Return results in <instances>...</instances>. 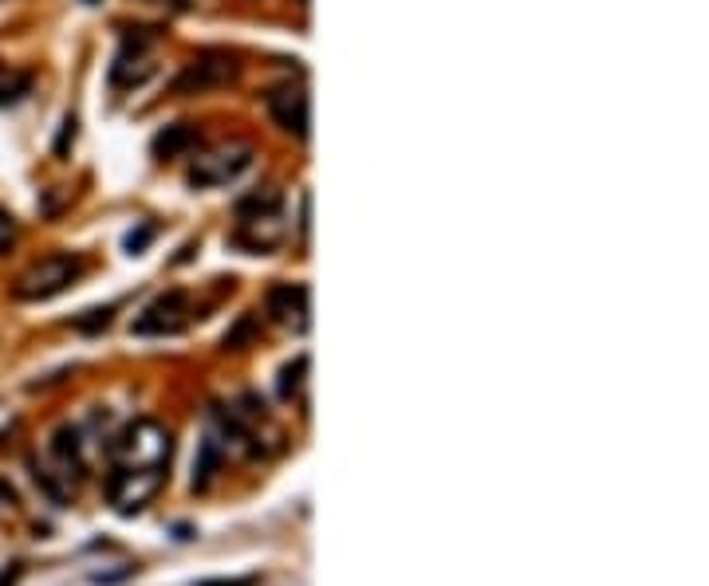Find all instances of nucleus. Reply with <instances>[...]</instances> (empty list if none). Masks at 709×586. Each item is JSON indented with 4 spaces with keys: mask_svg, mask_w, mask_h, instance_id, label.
Returning <instances> with one entry per match:
<instances>
[{
    "mask_svg": "<svg viewBox=\"0 0 709 586\" xmlns=\"http://www.w3.org/2000/svg\"><path fill=\"white\" fill-rule=\"evenodd\" d=\"M87 272V260L76 256V252H52V256L36 260L32 267H24L12 284V295L20 303H40V300H52V295L68 292L79 276Z\"/></svg>",
    "mask_w": 709,
    "mask_h": 586,
    "instance_id": "1",
    "label": "nucleus"
},
{
    "mask_svg": "<svg viewBox=\"0 0 709 586\" xmlns=\"http://www.w3.org/2000/svg\"><path fill=\"white\" fill-rule=\"evenodd\" d=\"M114 468H166L170 461V433L158 422L142 417V422L127 425L119 441L111 445Z\"/></svg>",
    "mask_w": 709,
    "mask_h": 586,
    "instance_id": "2",
    "label": "nucleus"
},
{
    "mask_svg": "<svg viewBox=\"0 0 709 586\" xmlns=\"http://www.w3.org/2000/svg\"><path fill=\"white\" fill-rule=\"evenodd\" d=\"M252 154H257V150H252L249 142H226V146H213V150H206V154L193 158L186 182H190L193 190H217V185H229L249 170Z\"/></svg>",
    "mask_w": 709,
    "mask_h": 586,
    "instance_id": "3",
    "label": "nucleus"
},
{
    "mask_svg": "<svg viewBox=\"0 0 709 586\" xmlns=\"http://www.w3.org/2000/svg\"><path fill=\"white\" fill-rule=\"evenodd\" d=\"M237 75H241V60L233 52L209 48V52L193 55L182 75L173 79V95H206V91H217V87L237 83Z\"/></svg>",
    "mask_w": 709,
    "mask_h": 586,
    "instance_id": "4",
    "label": "nucleus"
},
{
    "mask_svg": "<svg viewBox=\"0 0 709 586\" xmlns=\"http://www.w3.org/2000/svg\"><path fill=\"white\" fill-rule=\"evenodd\" d=\"M166 481V468H111L107 476V501L114 512L130 516V512H142L158 496Z\"/></svg>",
    "mask_w": 709,
    "mask_h": 586,
    "instance_id": "5",
    "label": "nucleus"
},
{
    "mask_svg": "<svg viewBox=\"0 0 709 586\" xmlns=\"http://www.w3.org/2000/svg\"><path fill=\"white\" fill-rule=\"evenodd\" d=\"M190 323V295L186 292H162L158 300H150L142 307V315L130 323V335L139 339H162V335H178V331Z\"/></svg>",
    "mask_w": 709,
    "mask_h": 586,
    "instance_id": "6",
    "label": "nucleus"
},
{
    "mask_svg": "<svg viewBox=\"0 0 709 586\" xmlns=\"http://www.w3.org/2000/svg\"><path fill=\"white\" fill-rule=\"evenodd\" d=\"M158 43V36L150 28H122V48L111 63V87H139L150 79L154 63L147 60V52Z\"/></svg>",
    "mask_w": 709,
    "mask_h": 586,
    "instance_id": "7",
    "label": "nucleus"
},
{
    "mask_svg": "<svg viewBox=\"0 0 709 586\" xmlns=\"http://www.w3.org/2000/svg\"><path fill=\"white\" fill-rule=\"evenodd\" d=\"M264 307H269V315L280 323V327L296 331V335H303L308 331V315H312V292L303 284H277L269 287V295H264Z\"/></svg>",
    "mask_w": 709,
    "mask_h": 586,
    "instance_id": "8",
    "label": "nucleus"
},
{
    "mask_svg": "<svg viewBox=\"0 0 709 586\" xmlns=\"http://www.w3.org/2000/svg\"><path fill=\"white\" fill-rule=\"evenodd\" d=\"M264 107H269L272 122H277L284 134L292 139H308V91L303 87H272L269 95H264Z\"/></svg>",
    "mask_w": 709,
    "mask_h": 586,
    "instance_id": "9",
    "label": "nucleus"
},
{
    "mask_svg": "<svg viewBox=\"0 0 709 586\" xmlns=\"http://www.w3.org/2000/svg\"><path fill=\"white\" fill-rule=\"evenodd\" d=\"M198 146H201V130L193 127V122H173V127H166L154 134V158H162V162H170V158H186Z\"/></svg>",
    "mask_w": 709,
    "mask_h": 586,
    "instance_id": "10",
    "label": "nucleus"
},
{
    "mask_svg": "<svg viewBox=\"0 0 709 586\" xmlns=\"http://www.w3.org/2000/svg\"><path fill=\"white\" fill-rule=\"evenodd\" d=\"M284 213V193L277 185L252 190L249 198L237 201V221H260V216H280Z\"/></svg>",
    "mask_w": 709,
    "mask_h": 586,
    "instance_id": "11",
    "label": "nucleus"
},
{
    "mask_svg": "<svg viewBox=\"0 0 709 586\" xmlns=\"http://www.w3.org/2000/svg\"><path fill=\"white\" fill-rule=\"evenodd\" d=\"M217 468H221V445H217V437H206L198 448V461H193V488H206Z\"/></svg>",
    "mask_w": 709,
    "mask_h": 586,
    "instance_id": "12",
    "label": "nucleus"
},
{
    "mask_svg": "<svg viewBox=\"0 0 709 586\" xmlns=\"http://www.w3.org/2000/svg\"><path fill=\"white\" fill-rule=\"evenodd\" d=\"M32 91V71L0 68V107H12Z\"/></svg>",
    "mask_w": 709,
    "mask_h": 586,
    "instance_id": "13",
    "label": "nucleus"
},
{
    "mask_svg": "<svg viewBox=\"0 0 709 586\" xmlns=\"http://www.w3.org/2000/svg\"><path fill=\"white\" fill-rule=\"evenodd\" d=\"M52 453L68 468L83 473V445H79V433L76 430H60V433H56V437H52Z\"/></svg>",
    "mask_w": 709,
    "mask_h": 586,
    "instance_id": "14",
    "label": "nucleus"
},
{
    "mask_svg": "<svg viewBox=\"0 0 709 586\" xmlns=\"http://www.w3.org/2000/svg\"><path fill=\"white\" fill-rule=\"evenodd\" d=\"M303 374H308V354H300V358H296L292 366H284V374H280V394H284V397L300 394Z\"/></svg>",
    "mask_w": 709,
    "mask_h": 586,
    "instance_id": "15",
    "label": "nucleus"
},
{
    "mask_svg": "<svg viewBox=\"0 0 709 586\" xmlns=\"http://www.w3.org/2000/svg\"><path fill=\"white\" fill-rule=\"evenodd\" d=\"M252 335H257V320H252V315H241V323H237L233 331H226L221 346H226V351H244V343H249Z\"/></svg>",
    "mask_w": 709,
    "mask_h": 586,
    "instance_id": "16",
    "label": "nucleus"
},
{
    "mask_svg": "<svg viewBox=\"0 0 709 586\" xmlns=\"http://www.w3.org/2000/svg\"><path fill=\"white\" fill-rule=\"evenodd\" d=\"M111 311L114 307H96V311H83L76 320V331H87V335H96V331H103L107 323H111Z\"/></svg>",
    "mask_w": 709,
    "mask_h": 586,
    "instance_id": "17",
    "label": "nucleus"
},
{
    "mask_svg": "<svg viewBox=\"0 0 709 586\" xmlns=\"http://www.w3.org/2000/svg\"><path fill=\"white\" fill-rule=\"evenodd\" d=\"M71 142H76V114H68V119H63L60 139H56V158H68Z\"/></svg>",
    "mask_w": 709,
    "mask_h": 586,
    "instance_id": "18",
    "label": "nucleus"
},
{
    "mask_svg": "<svg viewBox=\"0 0 709 586\" xmlns=\"http://www.w3.org/2000/svg\"><path fill=\"white\" fill-rule=\"evenodd\" d=\"M12 244H17V221H12V213L0 209V252H9Z\"/></svg>",
    "mask_w": 709,
    "mask_h": 586,
    "instance_id": "19",
    "label": "nucleus"
},
{
    "mask_svg": "<svg viewBox=\"0 0 709 586\" xmlns=\"http://www.w3.org/2000/svg\"><path fill=\"white\" fill-rule=\"evenodd\" d=\"M150 241H154V224H142L139 233H130V236H127V252L134 256V252H142Z\"/></svg>",
    "mask_w": 709,
    "mask_h": 586,
    "instance_id": "20",
    "label": "nucleus"
},
{
    "mask_svg": "<svg viewBox=\"0 0 709 586\" xmlns=\"http://www.w3.org/2000/svg\"><path fill=\"white\" fill-rule=\"evenodd\" d=\"M198 586H257V578L244 575V578H209V583H198Z\"/></svg>",
    "mask_w": 709,
    "mask_h": 586,
    "instance_id": "21",
    "label": "nucleus"
},
{
    "mask_svg": "<svg viewBox=\"0 0 709 586\" xmlns=\"http://www.w3.org/2000/svg\"><path fill=\"white\" fill-rule=\"evenodd\" d=\"M4 508H17V488L9 481H0V512Z\"/></svg>",
    "mask_w": 709,
    "mask_h": 586,
    "instance_id": "22",
    "label": "nucleus"
},
{
    "mask_svg": "<svg viewBox=\"0 0 709 586\" xmlns=\"http://www.w3.org/2000/svg\"><path fill=\"white\" fill-rule=\"evenodd\" d=\"M20 575H24V567H20V563H12V567L4 570V575H0V586H17Z\"/></svg>",
    "mask_w": 709,
    "mask_h": 586,
    "instance_id": "23",
    "label": "nucleus"
},
{
    "mask_svg": "<svg viewBox=\"0 0 709 586\" xmlns=\"http://www.w3.org/2000/svg\"><path fill=\"white\" fill-rule=\"evenodd\" d=\"M83 4H99V0H83Z\"/></svg>",
    "mask_w": 709,
    "mask_h": 586,
    "instance_id": "24",
    "label": "nucleus"
},
{
    "mask_svg": "<svg viewBox=\"0 0 709 586\" xmlns=\"http://www.w3.org/2000/svg\"><path fill=\"white\" fill-rule=\"evenodd\" d=\"M300 4H308V0H300Z\"/></svg>",
    "mask_w": 709,
    "mask_h": 586,
    "instance_id": "25",
    "label": "nucleus"
}]
</instances>
